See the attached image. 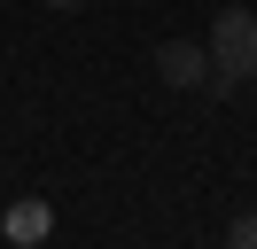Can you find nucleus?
Listing matches in <instances>:
<instances>
[{
  "mask_svg": "<svg viewBox=\"0 0 257 249\" xmlns=\"http://www.w3.org/2000/svg\"><path fill=\"white\" fill-rule=\"evenodd\" d=\"M203 55H210V78H218V86L257 78V16H249V8H218V16H210Z\"/></svg>",
  "mask_w": 257,
  "mask_h": 249,
  "instance_id": "f257e3e1",
  "label": "nucleus"
},
{
  "mask_svg": "<svg viewBox=\"0 0 257 249\" xmlns=\"http://www.w3.org/2000/svg\"><path fill=\"white\" fill-rule=\"evenodd\" d=\"M226 241H234V249H257V210H241L234 226H226Z\"/></svg>",
  "mask_w": 257,
  "mask_h": 249,
  "instance_id": "20e7f679",
  "label": "nucleus"
},
{
  "mask_svg": "<svg viewBox=\"0 0 257 249\" xmlns=\"http://www.w3.org/2000/svg\"><path fill=\"white\" fill-rule=\"evenodd\" d=\"M47 8H78V0H47Z\"/></svg>",
  "mask_w": 257,
  "mask_h": 249,
  "instance_id": "39448f33",
  "label": "nucleus"
},
{
  "mask_svg": "<svg viewBox=\"0 0 257 249\" xmlns=\"http://www.w3.org/2000/svg\"><path fill=\"white\" fill-rule=\"evenodd\" d=\"M39 233H55V210L47 202H16L8 210V241H39Z\"/></svg>",
  "mask_w": 257,
  "mask_h": 249,
  "instance_id": "7ed1b4c3",
  "label": "nucleus"
},
{
  "mask_svg": "<svg viewBox=\"0 0 257 249\" xmlns=\"http://www.w3.org/2000/svg\"><path fill=\"white\" fill-rule=\"evenodd\" d=\"M156 70H164V86H203V78H210V55L195 39H164L156 47Z\"/></svg>",
  "mask_w": 257,
  "mask_h": 249,
  "instance_id": "f03ea898",
  "label": "nucleus"
}]
</instances>
